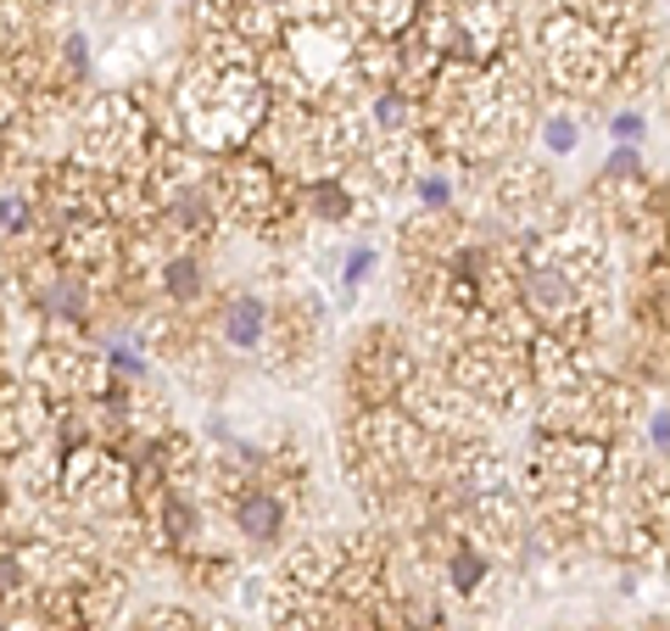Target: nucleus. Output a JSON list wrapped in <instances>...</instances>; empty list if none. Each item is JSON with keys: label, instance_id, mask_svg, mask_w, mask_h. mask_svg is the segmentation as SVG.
Returning a JSON list of instances; mask_svg holds the SVG:
<instances>
[{"label": "nucleus", "instance_id": "nucleus-15", "mask_svg": "<svg viewBox=\"0 0 670 631\" xmlns=\"http://www.w3.org/2000/svg\"><path fill=\"white\" fill-rule=\"evenodd\" d=\"M0 246H7V240H0Z\"/></svg>", "mask_w": 670, "mask_h": 631}, {"label": "nucleus", "instance_id": "nucleus-2", "mask_svg": "<svg viewBox=\"0 0 670 631\" xmlns=\"http://www.w3.org/2000/svg\"><path fill=\"white\" fill-rule=\"evenodd\" d=\"M156 218L168 235H180V240H207L218 229V202L207 191V179H191V173H168L162 179V196H156Z\"/></svg>", "mask_w": 670, "mask_h": 631}, {"label": "nucleus", "instance_id": "nucleus-7", "mask_svg": "<svg viewBox=\"0 0 670 631\" xmlns=\"http://www.w3.org/2000/svg\"><path fill=\"white\" fill-rule=\"evenodd\" d=\"M302 202H307V213L318 218V224H347L353 218V185L342 173H313L307 185H302Z\"/></svg>", "mask_w": 670, "mask_h": 631}, {"label": "nucleus", "instance_id": "nucleus-4", "mask_svg": "<svg viewBox=\"0 0 670 631\" xmlns=\"http://www.w3.org/2000/svg\"><path fill=\"white\" fill-rule=\"evenodd\" d=\"M274 330V308L258 297V291H235L218 313V335L235 346V352H258Z\"/></svg>", "mask_w": 670, "mask_h": 631}, {"label": "nucleus", "instance_id": "nucleus-1", "mask_svg": "<svg viewBox=\"0 0 670 631\" xmlns=\"http://www.w3.org/2000/svg\"><path fill=\"white\" fill-rule=\"evenodd\" d=\"M18 286L29 291V308L51 324V330H67V335H84L96 319V302H101V286L84 275V268L51 257L40 268H29V275H18Z\"/></svg>", "mask_w": 670, "mask_h": 631}, {"label": "nucleus", "instance_id": "nucleus-12", "mask_svg": "<svg viewBox=\"0 0 670 631\" xmlns=\"http://www.w3.org/2000/svg\"><path fill=\"white\" fill-rule=\"evenodd\" d=\"M648 447L659 459H670V408H653L648 414Z\"/></svg>", "mask_w": 670, "mask_h": 631}, {"label": "nucleus", "instance_id": "nucleus-14", "mask_svg": "<svg viewBox=\"0 0 670 631\" xmlns=\"http://www.w3.org/2000/svg\"><path fill=\"white\" fill-rule=\"evenodd\" d=\"M185 7H207V0H185Z\"/></svg>", "mask_w": 670, "mask_h": 631}, {"label": "nucleus", "instance_id": "nucleus-11", "mask_svg": "<svg viewBox=\"0 0 670 631\" xmlns=\"http://www.w3.org/2000/svg\"><path fill=\"white\" fill-rule=\"evenodd\" d=\"M375 263H380V252L375 246H358L353 257H347V268H342V280H347V291H358L369 275H375Z\"/></svg>", "mask_w": 670, "mask_h": 631}, {"label": "nucleus", "instance_id": "nucleus-6", "mask_svg": "<svg viewBox=\"0 0 670 631\" xmlns=\"http://www.w3.org/2000/svg\"><path fill=\"white\" fill-rule=\"evenodd\" d=\"M486 576H491V554H486V543H475V536H453L447 543V581H453V592L458 598H475L480 587H486Z\"/></svg>", "mask_w": 670, "mask_h": 631}, {"label": "nucleus", "instance_id": "nucleus-9", "mask_svg": "<svg viewBox=\"0 0 670 631\" xmlns=\"http://www.w3.org/2000/svg\"><path fill=\"white\" fill-rule=\"evenodd\" d=\"M413 202L425 207V213H447V207H453V179L436 173V168L419 173V179H413Z\"/></svg>", "mask_w": 670, "mask_h": 631}, {"label": "nucleus", "instance_id": "nucleus-3", "mask_svg": "<svg viewBox=\"0 0 670 631\" xmlns=\"http://www.w3.org/2000/svg\"><path fill=\"white\" fill-rule=\"evenodd\" d=\"M224 498H229V520H235V531L246 536V543H258V548H274L280 536H285V525H291V509H285V498H280L269 481L229 486Z\"/></svg>", "mask_w": 670, "mask_h": 631}, {"label": "nucleus", "instance_id": "nucleus-8", "mask_svg": "<svg viewBox=\"0 0 670 631\" xmlns=\"http://www.w3.org/2000/svg\"><path fill=\"white\" fill-rule=\"evenodd\" d=\"M34 229H40V202H34V196H23V191L0 196V240H7V246L23 240V246H29Z\"/></svg>", "mask_w": 670, "mask_h": 631}, {"label": "nucleus", "instance_id": "nucleus-13", "mask_svg": "<svg viewBox=\"0 0 670 631\" xmlns=\"http://www.w3.org/2000/svg\"><path fill=\"white\" fill-rule=\"evenodd\" d=\"M609 135H615L620 146H637V140H642V118H637V113H615V118H609Z\"/></svg>", "mask_w": 670, "mask_h": 631}, {"label": "nucleus", "instance_id": "nucleus-5", "mask_svg": "<svg viewBox=\"0 0 670 631\" xmlns=\"http://www.w3.org/2000/svg\"><path fill=\"white\" fill-rule=\"evenodd\" d=\"M156 291L174 308H196L207 297V263L196 252H168L156 257Z\"/></svg>", "mask_w": 670, "mask_h": 631}, {"label": "nucleus", "instance_id": "nucleus-10", "mask_svg": "<svg viewBox=\"0 0 670 631\" xmlns=\"http://www.w3.org/2000/svg\"><path fill=\"white\" fill-rule=\"evenodd\" d=\"M542 146H548V151H559V157H570V151L581 146V124H575L570 113H553V118L542 124Z\"/></svg>", "mask_w": 670, "mask_h": 631}]
</instances>
